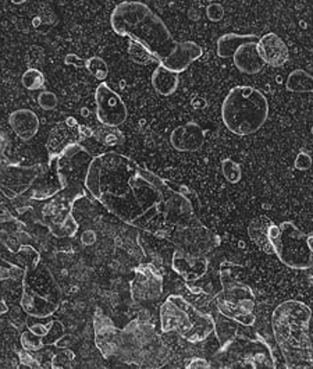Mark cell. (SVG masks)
Returning <instances> with one entry per match:
<instances>
[{
    "mask_svg": "<svg viewBox=\"0 0 313 369\" xmlns=\"http://www.w3.org/2000/svg\"><path fill=\"white\" fill-rule=\"evenodd\" d=\"M84 186L114 218L163 240L197 218V196L187 186L156 175L117 152L92 157Z\"/></svg>",
    "mask_w": 313,
    "mask_h": 369,
    "instance_id": "6da1fadb",
    "label": "cell"
},
{
    "mask_svg": "<svg viewBox=\"0 0 313 369\" xmlns=\"http://www.w3.org/2000/svg\"><path fill=\"white\" fill-rule=\"evenodd\" d=\"M110 24L118 37L142 44L156 62L179 74L204 55L197 42L176 41L163 20L142 2L118 3L110 15Z\"/></svg>",
    "mask_w": 313,
    "mask_h": 369,
    "instance_id": "7a4b0ae2",
    "label": "cell"
},
{
    "mask_svg": "<svg viewBox=\"0 0 313 369\" xmlns=\"http://www.w3.org/2000/svg\"><path fill=\"white\" fill-rule=\"evenodd\" d=\"M310 320L312 311L305 302L287 300L274 308L271 330L285 368H313V344L309 334Z\"/></svg>",
    "mask_w": 313,
    "mask_h": 369,
    "instance_id": "3957f363",
    "label": "cell"
},
{
    "mask_svg": "<svg viewBox=\"0 0 313 369\" xmlns=\"http://www.w3.org/2000/svg\"><path fill=\"white\" fill-rule=\"evenodd\" d=\"M170 348L156 327L142 319L131 320L120 330L116 358L139 368H163L170 359Z\"/></svg>",
    "mask_w": 313,
    "mask_h": 369,
    "instance_id": "277c9868",
    "label": "cell"
},
{
    "mask_svg": "<svg viewBox=\"0 0 313 369\" xmlns=\"http://www.w3.org/2000/svg\"><path fill=\"white\" fill-rule=\"evenodd\" d=\"M269 117V102L262 91L238 85L230 89L222 105V120L235 135H251L259 131Z\"/></svg>",
    "mask_w": 313,
    "mask_h": 369,
    "instance_id": "5b68a950",
    "label": "cell"
},
{
    "mask_svg": "<svg viewBox=\"0 0 313 369\" xmlns=\"http://www.w3.org/2000/svg\"><path fill=\"white\" fill-rule=\"evenodd\" d=\"M161 329L162 333H179L186 341L198 344L215 332V318L183 295L172 294L161 307Z\"/></svg>",
    "mask_w": 313,
    "mask_h": 369,
    "instance_id": "8992f818",
    "label": "cell"
},
{
    "mask_svg": "<svg viewBox=\"0 0 313 369\" xmlns=\"http://www.w3.org/2000/svg\"><path fill=\"white\" fill-rule=\"evenodd\" d=\"M211 365L212 368L220 369L277 368L276 357L270 344L258 332H252L251 336L237 333L229 341L220 344L219 350L211 359Z\"/></svg>",
    "mask_w": 313,
    "mask_h": 369,
    "instance_id": "52a82bcc",
    "label": "cell"
},
{
    "mask_svg": "<svg viewBox=\"0 0 313 369\" xmlns=\"http://www.w3.org/2000/svg\"><path fill=\"white\" fill-rule=\"evenodd\" d=\"M222 290L215 295L213 304L216 311L237 322L240 326H255L256 322V301L253 291L237 280H234L229 271L220 272Z\"/></svg>",
    "mask_w": 313,
    "mask_h": 369,
    "instance_id": "ba28073f",
    "label": "cell"
},
{
    "mask_svg": "<svg viewBox=\"0 0 313 369\" xmlns=\"http://www.w3.org/2000/svg\"><path fill=\"white\" fill-rule=\"evenodd\" d=\"M274 254L281 264L291 269L306 271L313 266V252L307 244V236L292 222H283L273 240Z\"/></svg>",
    "mask_w": 313,
    "mask_h": 369,
    "instance_id": "9c48e42d",
    "label": "cell"
},
{
    "mask_svg": "<svg viewBox=\"0 0 313 369\" xmlns=\"http://www.w3.org/2000/svg\"><path fill=\"white\" fill-rule=\"evenodd\" d=\"M168 240L177 250L194 257H208L220 246V237L209 230L198 216L186 226L176 229Z\"/></svg>",
    "mask_w": 313,
    "mask_h": 369,
    "instance_id": "30bf717a",
    "label": "cell"
},
{
    "mask_svg": "<svg viewBox=\"0 0 313 369\" xmlns=\"http://www.w3.org/2000/svg\"><path fill=\"white\" fill-rule=\"evenodd\" d=\"M129 290L135 302L158 300L163 293V273L150 262H141L134 268Z\"/></svg>",
    "mask_w": 313,
    "mask_h": 369,
    "instance_id": "8fae6325",
    "label": "cell"
},
{
    "mask_svg": "<svg viewBox=\"0 0 313 369\" xmlns=\"http://www.w3.org/2000/svg\"><path fill=\"white\" fill-rule=\"evenodd\" d=\"M96 117L105 127H120L128 116L121 96L106 83H100L95 91Z\"/></svg>",
    "mask_w": 313,
    "mask_h": 369,
    "instance_id": "7c38bea8",
    "label": "cell"
},
{
    "mask_svg": "<svg viewBox=\"0 0 313 369\" xmlns=\"http://www.w3.org/2000/svg\"><path fill=\"white\" fill-rule=\"evenodd\" d=\"M120 330L113 320L105 315L100 308L95 309L93 315V334L95 344L105 358H113L118 350Z\"/></svg>",
    "mask_w": 313,
    "mask_h": 369,
    "instance_id": "4fadbf2b",
    "label": "cell"
},
{
    "mask_svg": "<svg viewBox=\"0 0 313 369\" xmlns=\"http://www.w3.org/2000/svg\"><path fill=\"white\" fill-rule=\"evenodd\" d=\"M20 304H21V309L28 316L35 318V319L49 318L57 311V302L35 291L24 276H23V295H21Z\"/></svg>",
    "mask_w": 313,
    "mask_h": 369,
    "instance_id": "5bb4252c",
    "label": "cell"
},
{
    "mask_svg": "<svg viewBox=\"0 0 313 369\" xmlns=\"http://www.w3.org/2000/svg\"><path fill=\"white\" fill-rule=\"evenodd\" d=\"M172 268L187 283H194L206 275L209 259L206 257H194L176 250L172 258Z\"/></svg>",
    "mask_w": 313,
    "mask_h": 369,
    "instance_id": "9a60e30c",
    "label": "cell"
},
{
    "mask_svg": "<svg viewBox=\"0 0 313 369\" xmlns=\"http://www.w3.org/2000/svg\"><path fill=\"white\" fill-rule=\"evenodd\" d=\"M258 52L263 62L270 67H281L289 59V49L285 42L274 33H269L259 38Z\"/></svg>",
    "mask_w": 313,
    "mask_h": 369,
    "instance_id": "2e32d148",
    "label": "cell"
},
{
    "mask_svg": "<svg viewBox=\"0 0 313 369\" xmlns=\"http://www.w3.org/2000/svg\"><path fill=\"white\" fill-rule=\"evenodd\" d=\"M170 142L179 152H197L205 142V130L193 121L183 124L173 130Z\"/></svg>",
    "mask_w": 313,
    "mask_h": 369,
    "instance_id": "e0dca14e",
    "label": "cell"
},
{
    "mask_svg": "<svg viewBox=\"0 0 313 369\" xmlns=\"http://www.w3.org/2000/svg\"><path fill=\"white\" fill-rule=\"evenodd\" d=\"M277 232H278V226L274 225V222L266 216H259L253 219L248 226V234L251 240L265 254H274L273 240Z\"/></svg>",
    "mask_w": 313,
    "mask_h": 369,
    "instance_id": "ac0fdd59",
    "label": "cell"
},
{
    "mask_svg": "<svg viewBox=\"0 0 313 369\" xmlns=\"http://www.w3.org/2000/svg\"><path fill=\"white\" fill-rule=\"evenodd\" d=\"M9 124L15 134L23 141L33 139L39 130V119L30 109L15 110L9 116Z\"/></svg>",
    "mask_w": 313,
    "mask_h": 369,
    "instance_id": "d6986e66",
    "label": "cell"
},
{
    "mask_svg": "<svg viewBox=\"0 0 313 369\" xmlns=\"http://www.w3.org/2000/svg\"><path fill=\"white\" fill-rule=\"evenodd\" d=\"M235 67L244 74H258L263 70L266 63L258 52V42H248L238 48L233 56Z\"/></svg>",
    "mask_w": 313,
    "mask_h": 369,
    "instance_id": "ffe728a7",
    "label": "cell"
},
{
    "mask_svg": "<svg viewBox=\"0 0 313 369\" xmlns=\"http://www.w3.org/2000/svg\"><path fill=\"white\" fill-rule=\"evenodd\" d=\"M180 85L179 73L165 67L163 65H158L152 73V87L153 89L162 96H172L176 94Z\"/></svg>",
    "mask_w": 313,
    "mask_h": 369,
    "instance_id": "44dd1931",
    "label": "cell"
},
{
    "mask_svg": "<svg viewBox=\"0 0 313 369\" xmlns=\"http://www.w3.org/2000/svg\"><path fill=\"white\" fill-rule=\"evenodd\" d=\"M259 38L253 34L240 35V34H224L217 40V55L219 58L227 59L233 58L240 46L248 42H258Z\"/></svg>",
    "mask_w": 313,
    "mask_h": 369,
    "instance_id": "7402d4cb",
    "label": "cell"
},
{
    "mask_svg": "<svg viewBox=\"0 0 313 369\" xmlns=\"http://www.w3.org/2000/svg\"><path fill=\"white\" fill-rule=\"evenodd\" d=\"M285 88L295 94H313V76L302 69H296L287 77Z\"/></svg>",
    "mask_w": 313,
    "mask_h": 369,
    "instance_id": "603a6c76",
    "label": "cell"
},
{
    "mask_svg": "<svg viewBox=\"0 0 313 369\" xmlns=\"http://www.w3.org/2000/svg\"><path fill=\"white\" fill-rule=\"evenodd\" d=\"M215 318V316H213ZM238 323L220 315L217 312V316L215 318V334L219 340V344H224L229 341L231 337H234L238 333Z\"/></svg>",
    "mask_w": 313,
    "mask_h": 369,
    "instance_id": "cb8c5ba5",
    "label": "cell"
},
{
    "mask_svg": "<svg viewBox=\"0 0 313 369\" xmlns=\"http://www.w3.org/2000/svg\"><path fill=\"white\" fill-rule=\"evenodd\" d=\"M128 55H129L131 60L134 63H138V65H150V63L156 62L154 56L142 44H139L134 40H129V42H128Z\"/></svg>",
    "mask_w": 313,
    "mask_h": 369,
    "instance_id": "d4e9b609",
    "label": "cell"
},
{
    "mask_svg": "<svg viewBox=\"0 0 313 369\" xmlns=\"http://www.w3.org/2000/svg\"><path fill=\"white\" fill-rule=\"evenodd\" d=\"M21 84L28 91L42 89L45 87V76L38 69H28L21 77Z\"/></svg>",
    "mask_w": 313,
    "mask_h": 369,
    "instance_id": "484cf974",
    "label": "cell"
},
{
    "mask_svg": "<svg viewBox=\"0 0 313 369\" xmlns=\"http://www.w3.org/2000/svg\"><path fill=\"white\" fill-rule=\"evenodd\" d=\"M85 69L99 81H105L109 76V67H107V63L98 58V56H93V58H89L87 59L85 62Z\"/></svg>",
    "mask_w": 313,
    "mask_h": 369,
    "instance_id": "4316f807",
    "label": "cell"
},
{
    "mask_svg": "<svg viewBox=\"0 0 313 369\" xmlns=\"http://www.w3.org/2000/svg\"><path fill=\"white\" fill-rule=\"evenodd\" d=\"M222 171L230 184H238L242 178L241 166L233 159H224L222 162Z\"/></svg>",
    "mask_w": 313,
    "mask_h": 369,
    "instance_id": "83f0119b",
    "label": "cell"
},
{
    "mask_svg": "<svg viewBox=\"0 0 313 369\" xmlns=\"http://www.w3.org/2000/svg\"><path fill=\"white\" fill-rule=\"evenodd\" d=\"M20 343L23 345L24 350L27 351H31V352H35V351H39L45 347V343H44V338L38 334H35L34 332H31L30 329L23 332L21 334V338H20Z\"/></svg>",
    "mask_w": 313,
    "mask_h": 369,
    "instance_id": "f1b7e54d",
    "label": "cell"
},
{
    "mask_svg": "<svg viewBox=\"0 0 313 369\" xmlns=\"http://www.w3.org/2000/svg\"><path fill=\"white\" fill-rule=\"evenodd\" d=\"M98 138H99L98 141H102L105 145L109 146L118 145L124 141V135L117 130V127H107L106 130H102Z\"/></svg>",
    "mask_w": 313,
    "mask_h": 369,
    "instance_id": "f546056e",
    "label": "cell"
},
{
    "mask_svg": "<svg viewBox=\"0 0 313 369\" xmlns=\"http://www.w3.org/2000/svg\"><path fill=\"white\" fill-rule=\"evenodd\" d=\"M74 358H75V355H74L73 351H70V350L60 351V352H57V354H55L52 357L51 366L53 369H56V368H70L71 362L74 361Z\"/></svg>",
    "mask_w": 313,
    "mask_h": 369,
    "instance_id": "4dcf8cb0",
    "label": "cell"
},
{
    "mask_svg": "<svg viewBox=\"0 0 313 369\" xmlns=\"http://www.w3.org/2000/svg\"><path fill=\"white\" fill-rule=\"evenodd\" d=\"M38 103L44 110H53L57 106V96L51 91H42L38 95Z\"/></svg>",
    "mask_w": 313,
    "mask_h": 369,
    "instance_id": "1f68e13d",
    "label": "cell"
},
{
    "mask_svg": "<svg viewBox=\"0 0 313 369\" xmlns=\"http://www.w3.org/2000/svg\"><path fill=\"white\" fill-rule=\"evenodd\" d=\"M64 334V327L59 320H53V325L49 330V333L44 337V343L48 345H53L56 343V340Z\"/></svg>",
    "mask_w": 313,
    "mask_h": 369,
    "instance_id": "d6a6232c",
    "label": "cell"
},
{
    "mask_svg": "<svg viewBox=\"0 0 313 369\" xmlns=\"http://www.w3.org/2000/svg\"><path fill=\"white\" fill-rule=\"evenodd\" d=\"M19 358H20L21 365L26 368H42V365L39 363V359H37L34 357V352L31 351H27L23 348L21 351H19Z\"/></svg>",
    "mask_w": 313,
    "mask_h": 369,
    "instance_id": "836d02e7",
    "label": "cell"
},
{
    "mask_svg": "<svg viewBox=\"0 0 313 369\" xmlns=\"http://www.w3.org/2000/svg\"><path fill=\"white\" fill-rule=\"evenodd\" d=\"M206 16L211 22L217 23V22L223 20V17H224V8L220 3H211L206 8Z\"/></svg>",
    "mask_w": 313,
    "mask_h": 369,
    "instance_id": "e575fe53",
    "label": "cell"
},
{
    "mask_svg": "<svg viewBox=\"0 0 313 369\" xmlns=\"http://www.w3.org/2000/svg\"><path fill=\"white\" fill-rule=\"evenodd\" d=\"M294 164H295V169L298 170H307L312 166V156L307 152L302 151L296 155Z\"/></svg>",
    "mask_w": 313,
    "mask_h": 369,
    "instance_id": "d590c367",
    "label": "cell"
},
{
    "mask_svg": "<svg viewBox=\"0 0 313 369\" xmlns=\"http://www.w3.org/2000/svg\"><path fill=\"white\" fill-rule=\"evenodd\" d=\"M20 273H24V269H21L20 266L17 265H12L9 268H5L0 265V280H8V279H12Z\"/></svg>",
    "mask_w": 313,
    "mask_h": 369,
    "instance_id": "8d00e7d4",
    "label": "cell"
},
{
    "mask_svg": "<svg viewBox=\"0 0 313 369\" xmlns=\"http://www.w3.org/2000/svg\"><path fill=\"white\" fill-rule=\"evenodd\" d=\"M52 325H53V320H51L49 323H34V325H28V329L31 330V332H34L35 334H38V336H41L42 338L49 333V330H51V327H52Z\"/></svg>",
    "mask_w": 313,
    "mask_h": 369,
    "instance_id": "74e56055",
    "label": "cell"
},
{
    "mask_svg": "<svg viewBox=\"0 0 313 369\" xmlns=\"http://www.w3.org/2000/svg\"><path fill=\"white\" fill-rule=\"evenodd\" d=\"M186 368H191V369H209L212 368L211 362L204 359V358H191L187 361Z\"/></svg>",
    "mask_w": 313,
    "mask_h": 369,
    "instance_id": "f35d334b",
    "label": "cell"
},
{
    "mask_svg": "<svg viewBox=\"0 0 313 369\" xmlns=\"http://www.w3.org/2000/svg\"><path fill=\"white\" fill-rule=\"evenodd\" d=\"M85 62H87V59H82V58H80V56H77L74 53L67 55L66 59H64L66 65H70V66H74V67H80V69L85 67Z\"/></svg>",
    "mask_w": 313,
    "mask_h": 369,
    "instance_id": "ab89813d",
    "label": "cell"
},
{
    "mask_svg": "<svg viewBox=\"0 0 313 369\" xmlns=\"http://www.w3.org/2000/svg\"><path fill=\"white\" fill-rule=\"evenodd\" d=\"M74 343H75V337L74 336H71V334H63V336H60L56 340V343L53 345H56L57 348H67V347H70Z\"/></svg>",
    "mask_w": 313,
    "mask_h": 369,
    "instance_id": "60d3db41",
    "label": "cell"
},
{
    "mask_svg": "<svg viewBox=\"0 0 313 369\" xmlns=\"http://www.w3.org/2000/svg\"><path fill=\"white\" fill-rule=\"evenodd\" d=\"M9 312V307L6 305V302L3 300H0V316L5 315Z\"/></svg>",
    "mask_w": 313,
    "mask_h": 369,
    "instance_id": "b9f144b4",
    "label": "cell"
},
{
    "mask_svg": "<svg viewBox=\"0 0 313 369\" xmlns=\"http://www.w3.org/2000/svg\"><path fill=\"white\" fill-rule=\"evenodd\" d=\"M307 244H309L310 251L313 252V236H307Z\"/></svg>",
    "mask_w": 313,
    "mask_h": 369,
    "instance_id": "7bdbcfd3",
    "label": "cell"
},
{
    "mask_svg": "<svg viewBox=\"0 0 313 369\" xmlns=\"http://www.w3.org/2000/svg\"><path fill=\"white\" fill-rule=\"evenodd\" d=\"M12 2H13L15 5H23V3L27 2V0H12Z\"/></svg>",
    "mask_w": 313,
    "mask_h": 369,
    "instance_id": "ee69618b",
    "label": "cell"
},
{
    "mask_svg": "<svg viewBox=\"0 0 313 369\" xmlns=\"http://www.w3.org/2000/svg\"><path fill=\"white\" fill-rule=\"evenodd\" d=\"M312 132H313V130H312Z\"/></svg>",
    "mask_w": 313,
    "mask_h": 369,
    "instance_id": "f6af8a7d",
    "label": "cell"
}]
</instances>
